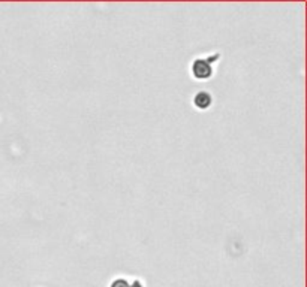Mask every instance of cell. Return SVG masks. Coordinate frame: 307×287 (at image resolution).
<instances>
[{
	"mask_svg": "<svg viewBox=\"0 0 307 287\" xmlns=\"http://www.w3.org/2000/svg\"><path fill=\"white\" fill-rule=\"evenodd\" d=\"M220 56L219 54H213V56H208V57H198L192 62V66H190V72H192V77L198 81H207L213 77V63L217 62Z\"/></svg>",
	"mask_w": 307,
	"mask_h": 287,
	"instance_id": "obj_1",
	"label": "cell"
},
{
	"mask_svg": "<svg viewBox=\"0 0 307 287\" xmlns=\"http://www.w3.org/2000/svg\"><path fill=\"white\" fill-rule=\"evenodd\" d=\"M211 103H213V97H211V95H210L208 92H205V90H201V92H198V93L193 96V106H195L196 109L205 111V109H208V108L211 106Z\"/></svg>",
	"mask_w": 307,
	"mask_h": 287,
	"instance_id": "obj_2",
	"label": "cell"
},
{
	"mask_svg": "<svg viewBox=\"0 0 307 287\" xmlns=\"http://www.w3.org/2000/svg\"><path fill=\"white\" fill-rule=\"evenodd\" d=\"M110 287H129V281L125 277H117L110 283Z\"/></svg>",
	"mask_w": 307,
	"mask_h": 287,
	"instance_id": "obj_3",
	"label": "cell"
},
{
	"mask_svg": "<svg viewBox=\"0 0 307 287\" xmlns=\"http://www.w3.org/2000/svg\"><path fill=\"white\" fill-rule=\"evenodd\" d=\"M129 287H144V283H143L141 280L135 278V280L129 281Z\"/></svg>",
	"mask_w": 307,
	"mask_h": 287,
	"instance_id": "obj_4",
	"label": "cell"
}]
</instances>
